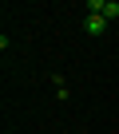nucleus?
<instances>
[{
  "mask_svg": "<svg viewBox=\"0 0 119 134\" xmlns=\"http://www.w3.org/2000/svg\"><path fill=\"white\" fill-rule=\"evenodd\" d=\"M83 32H87V36H103V32H107V20L87 12V16H83Z\"/></svg>",
  "mask_w": 119,
  "mask_h": 134,
  "instance_id": "2",
  "label": "nucleus"
},
{
  "mask_svg": "<svg viewBox=\"0 0 119 134\" xmlns=\"http://www.w3.org/2000/svg\"><path fill=\"white\" fill-rule=\"evenodd\" d=\"M87 12L91 16H103L111 24V20H119V0H87Z\"/></svg>",
  "mask_w": 119,
  "mask_h": 134,
  "instance_id": "1",
  "label": "nucleus"
}]
</instances>
